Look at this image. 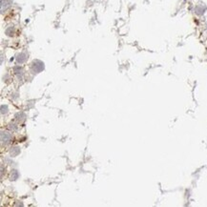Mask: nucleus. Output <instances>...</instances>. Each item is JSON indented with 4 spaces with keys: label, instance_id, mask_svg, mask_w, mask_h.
<instances>
[{
    "label": "nucleus",
    "instance_id": "f257e3e1",
    "mask_svg": "<svg viewBox=\"0 0 207 207\" xmlns=\"http://www.w3.org/2000/svg\"><path fill=\"white\" fill-rule=\"evenodd\" d=\"M13 136L10 132L1 131V144L2 146H6L9 143H11Z\"/></svg>",
    "mask_w": 207,
    "mask_h": 207
},
{
    "label": "nucleus",
    "instance_id": "f03ea898",
    "mask_svg": "<svg viewBox=\"0 0 207 207\" xmlns=\"http://www.w3.org/2000/svg\"><path fill=\"white\" fill-rule=\"evenodd\" d=\"M33 72L34 74H37L44 69V64L40 61H34L33 63Z\"/></svg>",
    "mask_w": 207,
    "mask_h": 207
},
{
    "label": "nucleus",
    "instance_id": "7ed1b4c3",
    "mask_svg": "<svg viewBox=\"0 0 207 207\" xmlns=\"http://www.w3.org/2000/svg\"><path fill=\"white\" fill-rule=\"evenodd\" d=\"M26 117H26V115H25L23 112H19V113L16 114V115H15V118H16V120L18 122L25 121L26 120Z\"/></svg>",
    "mask_w": 207,
    "mask_h": 207
},
{
    "label": "nucleus",
    "instance_id": "20e7f679",
    "mask_svg": "<svg viewBox=\"0 0 207 207\" xmlns=\"http://www.w3.org/2000/svg\"><path fill=\"white\" fill-rule=\"evenodd\" d=\"M19 154H20V148L17 146H14L10 150V155H11V157H16Z\"/></svg>",
    "mask_w": 207,
    "mask_h": 207
},
{
    "label": "nucleus",
    "instance_id": "39448f33",
    "mask_svg": "<svg viewBox=\"0 0 207 207\" xmlns=\"http://www.w3.org/2000/svg\"><path fill=\"white\" fill-rule=\"evenodd\" d=\"M9 127H10V129H11V131H13V132L17 131V125L15 123H13V122L10 123L9 124Z\"/></svg>",
    "mask_w": 207,
    "mask_h": 207
},
{
    "label": "nucleus",
    "instance_id": "423d86ee",
    "mask_svg": "<svg viewBox=\"0 0 207 207\" xmlns=\"http://www.w3.org/2000/svg\"><path fill=\"white\" fill-rule=\"evenodd\" d=\"M8 112H9V109H8L7 105H1V114L2 115H6V114H8Z\"/></svg>",
    "mask_w": 207,
    "mask_h": 207
},
{
    "label": "nucleus",
    "instance_id": "0eeeda50",
    "mask_svg": "<svg viewBox=\"0 0 207 207\" xmlns=\"http://www.w3.org/2000/svg\"><path fill=\"white\" fill-rule=\"evenodd\" d=\"M18 178V173H17V171L16 170H13V173H12V180H15V179H17Z\"/></svg>",
    "mask_w": 207,
    "mask_h": 207
},
{
    "label": "nucleus",
    "instance_id": "6e6552de",
    "mask_svg": "<svg viewBox=\"0 0 207 207\" xmlns=\"http://www.w3.org/2000/svg\"><path fill=\"white\" fill-rule=\"evenodd\" d=\"M24 58V55H19V58H17V61L19 62V63H23V62L26 60V58Z\"/></svg>",
    "mask_w": 207,
    "mask_h": 207
}]
</instances>
